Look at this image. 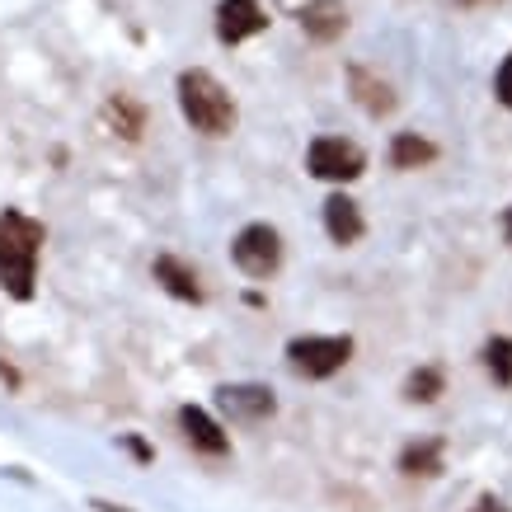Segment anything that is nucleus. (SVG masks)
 Returning a JSON list of instances; mask_svg holds the SVG:
<instances>
[{
    "label": "nucleus",
    "mask_w": 512,
    "mask_h": 512,
    "mask_svg": "<svg viewBox=\"0 0 512 512\" xmlns=\"http://www.w3.org/2000/svg\"><path fill=\"white\" fill-rule=\"evenodd\" d=\"M43 221L24 217L15 207L0 212V287L15 296V301H29L33 282H38V254H43Z\"/></svg>",
    "instance_id": "obj_1"
},
{
    "label": "nucleus",
    "mask_w": 512,
    "mask_h": 512,
    "mask_svg": "<svg viewBox=\"0 0 512 512\" xmlns=\"http://www.w3.org/2000/svg\"><path fill=\"white\" fill-rule=\"evenodd\" d=\"M179 109L202 137H226L235 127V99L212 71H184L179 76Z\"/></svg>",
    "instance_id": "obj_2"
},
{
    "label": "nucleus",
    "mask_w": 512,
    "mask_h": 512,
    "mask_svg": "<svg viewBox=\"0 0 512 512\" xmlns=\"http://www.w3.org/2000/svg\"><path fill=\"white\" fill-rule=\"evenodd\" d=\"M353 357V339L348 334H311V339H292L287 343V362L311 381H325L339 367H348Z\"/></svg>",
    "instance_id": "obj_3"
},
{
    "label": "nucleus",
    "mask_w": 512,
    "mask_h": 512,
    "mask_svg": "<svg viewBox=\"0 0 512 512\" xmlns=\"http://www.w3.org/2000/svg\"><path fill=\"white\" fill-rule=\"evenodd\" d=\"M306 170L325 184H353L357 174L367 170V156H362V146L343 137H315L311 151H306Z\"/></svg>",
    "instance_id": "obj_4"
},
{
    "label": "nucleus",
    "mask_w": 512,
    "mask_h": 512,
    "mask_svg": "<svg viewBox=\"0 0 512 512\" xmlns=\"http://www.w3.org/2000/svg\"><path fill=\"white\" fill-rule=\"evenodd\" d=\"M231 254L245 278H273L282 264V235L273 226H264V221H254V226H245V231L235 235Z\"/></svg>",
    "instance_id": "obj_5"
},
{
    "label": "nucleus",
    "mask_w": 512,
    "mask_h": 512,
    "mask_svg": "<svg viewBox=\"0 0 512 512\" xmlns=\"http://www.w3.org/2000/svg\"><path fill=\"white\" fill-rule=\"evenodd\" d=\"M268 29V15L259 0H221L217 5V38L226 47L245 43V38H254V33Z\"/></svg>",
    "instance_id": "obj_6"
},
{
    "label": "nucleus",
    "mask_w": 512,
    "mask_h": 512,
    "mask_svg": "<svg viewBox=\"0 0 512 512\" xmlns=\"http://www.w3.org/2000/svg\"><path fill=\"white\" fill-rule=\"evenodd\" d=\"M179 428H184L188 447L202 451V456H226L231 451V437H226V428H221L207 409H198V404H184L179 409Z\"/></svg>",
    "instance_id": "obj_7"
},
{
    "label": "nucleus",
    "mask_w": 512,
    "mask_h": 512,
    "mask_svg": "<svg viewBox=\"0 0 512 512\" xmlns=\"http://www.w3.org/2000/svg\"><path fill=\"white\" fill-rule=\"evenodd\" d=\"M301 29H306L311 43H334V38H343V29H348L343 0H311V5L301 10Z\"/></svg>",
    "instance_id": "obj_8"
},
{
    "label": "nucleus",
    "mask_w": 512,
    "mask_h": 512,
    "mask_svg": "<svg viewBox=\"0 0 512 512\" xmlns=\"http://www.w3.org/2000/svg\"><path fill=\"white\" fill-rule=\"evenodd\" d=\"M325 231L334 245H357V240H362V212H357L353 198L334 193V198L325 202Z\"/></svg>",
    "instance_id": "obj_9"
},
{
    "label": "nucleus",
    "mask_w": 512,
    "mask_h": 512,
    "mask_svg": "<svg viewBox=\"0 0 512 512\" xmlns=\"http://www.w3.org/2000/svg\"><path fill=\"white\" fill-rule=\"evenodd\" d=\"M156 282H160V287H165L170 296H179V301H193V306L202 301L198 273H193L184 259H174V254H160V259H156Z\"/></svg>",
    "instance_id": "obj_10"
},
{
    "label": "nucleus",
    "mask_w": 512,
    "mask_h": 512,
    "mask_svg": "<svg viewBox=\"0 0 512 512\" xmlns=\"http://www.w3.org/2000/svg\"><path fill=\"white\" fill-rule=\"evenodd\" d=\"M442 437H423V442H409V447L400 451V475H409V480H433V475H442Z\"/></svg>",
    "instance_id": "obj_11"
},
{
    "label": "nucleus",
    "mask_w": 512,
    "mask_h": 512,
    "mask_svg": "<svg viewBox=\"0 0 512 512\" xmlns=\"http://www.w3.org/2000/svg\"><path fill=\"white\" fill-rule=\"evenodd\" d=\"M348 85H353L357 104L372 113V118H386V113L395 109V90H390L386 80H376L367 66H353V71H348Z\"/></svg>",
    "instance_id": "obj_12"
},
{
    "label": "nucleus",
    "mask_w": 512,
    "mask_h": 512,
    "mask_svg": "<svg viewBox=\"0 0 512 512\" xmlns=\"http://www.w3.org/2000/svg\"><path fill=\"white\" fill-rule=\"evenodd\" d=\"M221 404H226L231 414H240V419H268V414L278 409L273 390H264V386H226L221 390Z\"/></svg>",
    "instance_id": "obj_13"
},
{
    "label": "nucleus",
    "mask_w": 512,
    "mask_h": 512,
    "mask_svg": "<svg viewBox=\"0 0 512 512\" xmlns=\"http://www.w3.org/2000/svg\"><path fill=\"white\" fill-rule=\"evenodd\" d=\"M437 160V146L419 132H400V137L390 141V165L395 170H419V165H433Z\"/></svg>",
    "instance_id": "obj_14"
},
{
    "label": "nucleus",
    "mask_w": 512,
    "mask_h": 512,
    "mask_svg": "<svg viewBox=\"0 0 512 512\" xmlns=\"http://www.w3.org/2000/svg\"><path fill=\"white\" fill-rule=\"evenodd\" d=\"M442 390H447V381H442V372H437V367H414V372H409V381H404V400L433 404Z\"/></svg>",
    "instance_id": "obj_15"
},
{
    "label": "nucleus",
    "mask_w": 512,
    "mask_h": 512,
    "mask_svg": "<svg viewBox=\"0 0 512 512\" xmlns=\"http://www.w3.org/2000/svg\"><path fill=\"white\" fill-rule=\"evenodd\" d=\"M484 367L494 376V386H512V339L508 334H494L484 343Z\"/></svg>",
    "instance_id": "obj_16"
},
{
    "label": "nucleus",
    "mask_w": 512,
    "mask_h": 512,
    "mask_svg": "<svg viewBox=\"0 0 512 512\" xmlns=\"http://www.w3.org/2000/svg\"><path fill=\"white\" fill-rule=\"evenodd\" d=\"M104 113H109V123L118 127V132H123L127 141H132V137H141V109H137V104H132V99H127V94H118V99H109V109H104Z\"/></svg>",
    "instance_id": "obj_17"
},
{
    "label": "nucleus",
    "mask_w": 512,
    "mask_h": 512,
    "mask_svg": "<svg viewBox=\"0 0 512 512\" xmlns=\"http://www.w3.org/2000/svg\"><path fill=\"white\" fill-rule=\"evenodd\" d=\"M494 94H498V104H503V109H512V52L503 57V66H498V76H494Z\"/></svg>",
    "instance_id": "obj_18"
},
{
    "label": "nucleus",
    "mask_w": 512,
    "mask_h": 512,
    "mask_svg": "<svg viewBox=\"0 0 512 512\" xmlns=\"http://www.w3.org/2000/svg\"><path fill=\"white\" fill-rule=\"evenodd\" d=\"M470 512H512V508H508V503H503V498L484 494V498H480V503H475V508H470Z\"/></svg>",
    "instance_id": "obj_19"
},
{
    "label": "nucleus",
    "mask_w": 512,
    "mask_h": 512,
    "mask_svg": "<svg viewBox=\"0 0 512 512\" xmlns=\"http://www.w3.org/2000/svg\"><path fill=\"white\" fill-rule=\"evenodd\" d=\"M456 5H466V10H484V5H498V0H456Z\"/></svg>",
    "instance_id": "obj_20"
},
{
    "label": "nucleus",
    "mask_w": 512,
    "mask_h": 512,
    "mask_svg": "<svg viewBox=\"0 0 512 512\" xmlns=\"http://www.w3.org/2000/svg\"><path fill=\"white\" fill-rule=\"evenodd\" d=\"M503 231H508V245H512V207H508V217H503Z\"/></svg>",
    "instance_id": "obj_21"
}]
</instances>
